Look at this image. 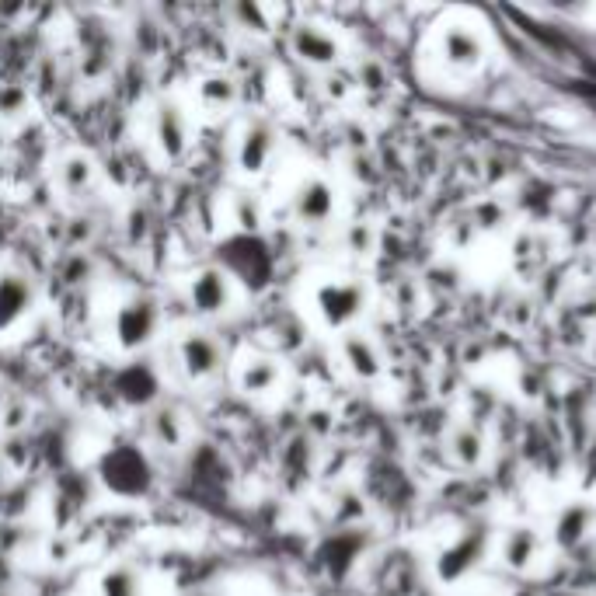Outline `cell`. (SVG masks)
Instances as JSON below:
<instances>
[{"mask_svg":"<svg viewBox=\"0 0 596 596\" xmlns=\"http://www.w3.org/2000/svg\"><path fill=\"white\" fill-rule=\"evenodd\" d=\"M161 307L150 293L122 290L109 300V307L98 311V325L109 346L122 356H133L147 349L161 335Z\"/></svg>","mask_w":596,"mask_h":596,"instance_id":"6da1fadb","label":"cell"},{"mask_svg":"<svg viewBox=\"0 0 596 596\" xmlns=\"http://www.w3.org/2000/svg\"><path fill=\"white\" fill-rule=\"evenodd\" d=\"M304 311L325 332H353L359 314L366 311V286L353 276H318Z\"/></svg>","mask_w":596,"mask_h":596,"instance_id":"7a4b0ae2","label":"cell"},{"mask_svg":"<svg viewBox=\"0 0 596 596\" xmlns=\"http://www.w3.org/2000/svg\"><path fill=\"white\" fill-rule=\"evenodd\" d=\"M192 116L196 112L182 105L178 98H157L147 112V147L154 150L157 161L175 164L185 157L192 143Z\"/></svg>","mask_w":596,"mask_h":596,"instance_id":"3957f363","label":"cell"},{"mask_svg":"<svg viewBox=\"0 0 596 596\" xmlns=\"http://www.w3.org/2000/svg\"><path fill=\"white\" fill-rule=\"evenodd\" d=\"M171 359H175V366L185 373V380L206 384V380L224 373L227 349L224 342L213 332H206V328H185V332H175V339H171Z\"/></svg>","mask_w":596,"mask_h":596,"instance_id":"277c9868","label":"cell"},{"mask_svg":"<svg viewBox=\"0 0 596 596\" xmlns=\"http://www.w3.org/2000/svg\"><path fill=\"white\" fill-rule=\"evenodd\" d=\"M182 293H185V304L192 307L196 318H220V314L234 311L238 283H234L217 262H206L182 279Z\"/></svg>","mask_w":596,"mask_h":596,"instance_id":"5b68a950","label":"cell"},{"mask_svg":"<svg viewBox=\"0 0 596 596\" xmlns=\"http://www.w3.org/2000/svg\"><path fill=\"white\" fill-rule=\"evenodd\" d=\"M276 147H279V136L269 119L262 116L244 119L241 126L234 129V140H231L234 171H238L241 178H262L265 171L272 168Z\"/></svg>","mask_w":596,"mask_h":596,"instance_id":"8992f818","label":"cell"},{"mask_svg":"<svg viewBox=\"0 0 596 596\" xmlns=\"http://www.w3.org/2000/svg\"><path fill=\"white\" fill-rule=\"evenodd\" d=\"M224 255H220V269L238 283V290H262L272 276V255L258 234H231L224 241Z\"/></svg>","mask_w":596,"mask_h":596,"instance_id":"52a82bcc","label":"cell"},{"mask_svg":"<svg viewBox=\"0 0 596 596\" xmlns=\"http://www.w3.org/2000/svg\"><path fill=\"white\" fill-rule=\"evenodd\" d=\"M98 478L105 481L112 495L119 499H140L147 495L150 481H154V471H150V461L136 443H116V447L105 454L102 468H98Z\"/></svg>","mask_w":596,"mask_h":596,"instance_id":"ba28073f","label":"cell"},{"mask_svg":"<svg viewBox=\"0 0 596 596\" xmlns=\"http://www.w3.org/2000/svg\"><path fill=\"white\" fill-rule=\"evenodd\" d=\"M39 307V290L25 272L0 265V339L14 335Z\"/></svg>","mask_w":596,"mask_h":596,"instance_id":"9c48e42d","label":"cell"},{"mask_svg":"<svg viewBox=\"0 0 596 596\" xmlns=\"http://www.w3.org/2000/svg\"><path fill=\"white\" fill-rule=\"evenodd\" d=\"M286 203H290V217L300 227H325L335 217V189L321 175L300 178L286 196Z\"/></svg>","mask_w":596,"mask_h":596,"instance_id":"30bf717a","label":"cell"},{"mask_svg":"<svg viewBox=\"0 0 596 596\" xmlns=\"http://www.w3.org/2000/svg\"><path fill=\"white\" fill-rule=\"evenodd\" d=\"M290 53L297 56L304 67H314V70H332L335 63L342 60L339 39H335L328 28L311 25V21L290 28Z\"/></svg>","mask_w":596,"mask_h":596,"instance_id":"8fae6325","label":"cell"},{"mask_svg":"<svg viewBox=\"0 0 596 596\" xmlns=\"http://www.w3.org/2000/svg\"><path fill=\"white\" fill-rule=\"evenodd\" d=\"M53 182L67 199H81L95 189L98 182V164L84 150H63L53 161Z\"/></svg>","mask_w":596,"mask_h":596,"instance_id":"7c38bea8","label":"cell"},{"mask_svg":"<svg viewBox=\"0 0 596 596\" xmlns=\"http://www.w3.org/2000/svg\"><path fill=\"white\" fill-rule=\"evenodd\" d=\"M192 109L206 112V116H227L238 109V81L224 70L203 74L192 88Z\"/></svg>","mask_w":596,"mask_h":596,"instance_id":"4fadbf2b","label":"cell"},{"mask_svg":"<svg viewBox=\"0 0 596 596\" xmlns=\"http://www.w3.org/2000/svg\"><path fill=\"white\" fill-rule=\"evenodd\" d=\"M234 384L241 387V394L248 398H265L272 394L279 384H283V366L272 356H244L238 366H234Z\"/></svg>","mask_w":596,"mask_h":596,"instance_id":"5bb4252c","label":"cell"},{"mask_svg":"<svg viewBox=\"0 0 596 596\" xmlns=\"http://www.w3.org/2000/svg\"><path fill=\"white\" fill-rule=\"evenodd\" d=\"M339 353H342L346 370L353 373L356 380H373V377H380V370H384L380 349L373 346L363 332H342L339 335Z\"/></svg>","mask_w":596,"mask_h":596,"instance_id":"9a60e30c","label":"cell"},{"mask_svg":"<svg viewBox=\"0 0 596 596\" xmlns=\"http://www.w3.org/2000/svg\"><path fill=\"white\" fill-rule=\"evenodd\" d=\"M440 56L450 63V67L471 70V67H478L481 56H485V42H481V35L475 32V28L450 25L440 39Z\"/></svg>","mask_w":596,"mask_h":596,"instance_id":"2e32d148","label":"cell"},{"mask_svg":"<svg viewBox=\"0 0 596 596\" xmlns=\"http://www.w3.org/2000/svg\"><path fill=\"white\" fill-rule=\"evenodd\" d=\"M227 220L234 224V234H258L262 231L265 210L255 199V192H231L227 199Z\"/></svg>","mask_w":596,"mask_h":596,"instance_id":"e0dca14e","label":"cell"},{"mask_svg":"<svg viewBox=\"0 0 596 596\" xmlns=\"http://www.w3.org/2000/svg\"><path fill=\"white\" fill-rule=\"evenodd\" d=\"M537 548H541V537H537L530 527H516V530H509L506 544H502V558H506L509 569H527V565L537 558Z\"/></svg>","mask_w":596,"mask_h":596,"instance_id":"ac0fdd59","label":"cell"},{"mask_svg":"<svg viewBox=\"0 0 596 596\" xmlns=\"http://www.w3.org/2000/svg\"><path fill=\"white\" fill-rule=\"evenodd\" d=\"M593 527V509L590 506H569L555 523V537L562 548H576Z\"/></svg>","mask_w":596,"mask_h":596,"instance_id":"d6986e66","label":"cell"},{"mask_svg":"<svg viewBox=\"0 0 596 596\" xmlns=\"http://www.w3.org/2000/svg\"><path fill=\"white\" fill-rule=\"evenodd\" d=\"M98 596H143V579L129 565H109L98 576Z\"/></svg>","mask_w":596,"mask_h":596,"instance_id":"ffe728a7","label":"cell"},{"mask_svg":"<svg viewBox=\"0 0 596 596\" xmlns=\"http://www.w3.org/2000/svg\"><path fill=\"white\" fill-rule=\"evenodd\" d=\"M150 426H154V443H161V447H182L185 443L182 415L175 408L161 405L157 412H150Z\"/></svg>","mask_w":596,"mask_h":596,"instance_id":"44dd1931","label":"cell"},{"mask_svg":"<svg viewBox=\"0 0 596 596\" xmlns=\"http://www.w3.org/2000/svg\"><path fill=\"white\" fill-rule=\"evenodd\" d=\"M450 450H454L457 464H464V468H475V464H481V457H485V443H481V436L471 426L457 429L454 440H450Z\"/></svg>","mask_w":596,"mask_h":596,"instance_id":"7402d4cb","label":"cell"},{"mask_svg":"<svg viewBox=\"0 0 596 596\" xmlns=\"http://www.w3.org/2000/svg\"><path fill=\"white\" fill-rule=\"evenodd\" d=\"M356 84L366 91H384L387 88V67L377 60H363L356 70Z\"/></svg>","mask_w":596,"mask_h":596,"instance_id":"603a6c76","label":"cell"}]
</instances>
